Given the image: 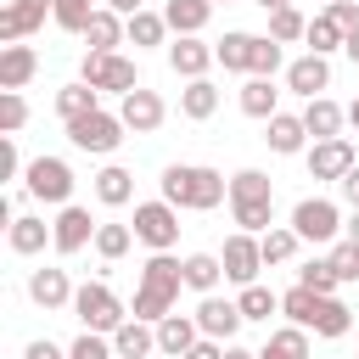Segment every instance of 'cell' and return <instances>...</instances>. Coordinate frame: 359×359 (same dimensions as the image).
<instances>
[{
    "label": "cell",
    "mask_w": 359,
    "mask_h": 359,
    "mask_svg": "<svg viewBox=\"0 0 359 359\" xmlns=\"http://www.w3.org/2000/svg\"><path fill=\"white\" fill-rule=\"evenodd\" d=\"M22 359H67V348H56L50 337H34V342L22 348Z\"/></svg>",
    "instance_id": "51"
},
{
    "label": "cell",
    "mask_w": 359,
    "mask_h": 359,
    "mask_svg": "<svg viewBox=\"0 0 359 359\" xmlns=\"http://www.w3.org/2000/svg\"><path fill=\"white\" fill-rule=\"evenodd\" d=\"M219 280H224V264H219V252H191V258H185V286H191L196 297L219 292Z\"/></svg>",
    "instance_id": "30"
},
{
    "label": "cell",
    "mask_w": 359,
    "mask_h": 359,
    "mask_svg": "<svg viewBox=\"0 0 359 359\" xmlns=\"http://www.w3.org/2000/svg\"><path fill=\"white\" fill-rule=\"evenodd\" d=\"M135 241L151 247V252H174V241H180V208L168 196L135 202Z\"/></svg>",
    "instance_id": "6"
},
{
    "label": "cell",
    "mask_w": 359,
    "mask_h": 359,
    "mask_svg": "<svg viewBox=\"0 0 359 359\" xmlns=\"http://www.w3.org/2000/svg\"><path fill=\"white\" fill-rule=\"evenodd\" d=\"M95 107H101V90L84 84V79L56 90V118H62V123H73V118H84V112H95Z\"/></svg>",
    "instance_id": "29"
},
{
    "label": "cell",
    "mask_w": 359,
    "mask_h": 359,
    "mask_svg": "<svg viewBox=\"0 0 359 359\" xmlns=\"http://www.w3.org/2000/svg\"><path fill=\"white\" fill-rule=\"evenodd\" d=\"M39 73V56H34V45H0V90H22L28 79Z\"/></svg>",
    "instance_id": "22"
},
{
    "label": "cell",
    "mask_w": 359,
    "mask_h": 359,
    "mask_svg": "<svg viewBox=\"0 0 359 359\" xmlns=\"http://www.w3.org/2000/svg\"><path fill=\"white\" fill-rule=\"evenodd\" d=\"M309 331H314V337H348V331H353V309L331 292V297L320 303V314H314V325H309Z\"/></svg>",
    "instance_id": "36"
},
{
    "label": "cell",
    "mask_w": 359,
    "mask_h": 359,
    "mask_svg": "<svg viewBox=\"0 0 359 359\" xmlns=\"http://www.w3.org/2000/svg\"><path fill=\"white\" fill-rule=\"evenodd\" d=\"M309 34V17L297 11V6H275L269 11V39H280V45H297Z\"/></svg>",
    "instance_id": "38"
},
{
    "label": "cell",
    "mask_w": 359,
    "mask_h": 359,
    "mask_svg": "<svg viewBox=\"0 0 359 359\" xmlns=\"http://www.w3.org/2000/svg\"><path fill=\"white\" fill-rule=\"evenodd\" d=\"M73 280H67V269H56V264H39V269H28V297L45 309V314H56V309H73Z\"/></svg>",
    "instance_id": "14"
},
{
    "label": "cell",
    "mask_w": 359,
    "mask_h": 359,
    "mask_svg": "<svg viewBox=\"0 0 359 359\" xmlns=\"http://www.w3.org/2000/svg\"><path fill=\"white\" fill-rule=\"evenodd\" d=\"M337 191H342V202H348V208H359V163L342 174V185H337Z\"/></svg>",
    "instance_id": "53"
},
{
    "label": "cell",
    "mask_w": 359,
    "mask_h": 359,
    "mask_svg": "<svg viewBox=\"0 0 359 359\" xmlns=\"http://www.w3.org/2000/svg\"><path fill=\"white\" fill-rule=\"evenodd\" d=\"M264 140H269L275 157H303V151H309V123H303V112H275V118L264 123Z\"/></svg>",
    "instance_id": "17"
},
{
    "label": "cell",
    "mask_w": 359,
    "mask_h": 359,
    "mask_svg": "<svg viewBox=\"0 0 359 359\" xmlns=\"http://www.w3.org/2000/svg\"><path fill=\"white\" fill-rule=\"evenodd\" d=\"M286 90H292V95H303V101L325 95V90H331V56L303 50L297 62H286Z\"/></svg>",
    "instance_id": "15"
},
{
    "label": "cell",
    "mask_w": 359,
    "mask_h": 359,
    "mask_svg": "<svg viewBox=\"0 0 359 359\" xmlns=\"http://www.w3.org/2000/svg\"><path fill=\"white\" fill-rule=\"evenodd\" d=\"M73 314H79V325H84V331H101V337H112V331L129 320L123 297H118L107 280H84V286L73 292Z\"/></svg>",
    "instance_id": "3"
},
{
    "label": "cell",
    "mask_w": 359,
    "mask_h": 359,
    "mask_svg": "<svg viewBox=\"0 0 359 359\" xmlns=\"http://www.w3.org/2000/svg\"><path fill=\"white\" fill-rule=\"evenodd\" d=\"M303 163H309V180H325V185H342V174L353 168V146L337 135V140H309V151H303Z\"/></svg>",
    "instance_id": "12"
},
{
    "label": "cell",
    "mask_w": 359,
    "mask_h": 359,
    "mask_svg": "<svg viewBox=\"0 0 359 359\" xmlns=\"http://www.w3.org/2000/svg\"><path fill=\"white\" fill-rule=\"evenodd\" d=\"M258 359H309V331L303 325H275L269 342L258 348Z\"/></svg>",
    "instance_id": "33"
},
{
    "label": "cell",
    "mask_w": 359,
    "mask_h": 359,
    "mask_svg": "<svg viewBox=\"0 0 359 359\" xmlns=\"http://www.w3.org/2000/svg\"><path fill=\"white\" fill-rule=\"evenodd\" d=\"M196 325H202V337L236 342V331L247 325V314H241V303H236V297H219V292H208V297L196 303Z\"/></svg>",
    "instance_id": "13"
},
{
    "label": "cell",
    "mask_w": 359,
    "mask_h": 359,
    "mask_svg": "<svg viewBox=\"0 0 359 359\" xmlns=\"http://www.w3.org/2000/svg\"><path fill=\"white\" fill-rule=\"evenodd\" d=\"M230 219H236V230H252V236H264L275 224V185L264 168L230 174Z\"/></svg>",
    "instance_id": "2"
},
{
    "label": "cell",
    "mask_w": 359,
    "mask_h": 359,
    "mask_svg": "<svg viewBox=\"0 0 359 359\" xmlns=\"http://www.w3.org/2000/svg\"><path fill=\"white\" fill-rule=\"evenodd\" d=\"M342 39H348V28H342L331 11H314V17H309V34H303V45H309L314 56H331V50H342Z\"/></svg>",
    "instance_id": "27"
},
{
    "label": "cell",
    "mask_w": 359,
    "mask_h": 359,
    "mask_svg": "<svg viewBox=\"0 0 359 359\" xmlns=\"http://www.w3.org/2000/svg\"><path fill=\"white\" fill-rule=\"evenodd\" d=\"M163 17H168V28H174V34H202V28H208V17H213V0H168V6H163Z\"/></svg>",
    "instance_id": "32"
},
{
    "label": "cell",
    "mask_w": 359,
    "mask_h": 359,
    "mask_svg": "<svg viewBox=\"0 0 359 359\" xmlns=\"http://www.w3.org/2000/svg\"><path fill=\"white\" fill-rule=\"evenodd\" d=\"M174 303H180L174 292H163V286H146V280H140V286H135V303H129V314L157 325V320H168V314H174Z\"/></svg>",
    "instance_id": "34"
},
{
    "label": "cell",
    "mask_w": 359,
    "mask_h": 359,
    "mask_svg": "<svg viewBox=\"0 0 359 359\" xmlns=\"http://www.w3.org/2000/svg\"><path fill=\"white\" fill-rule=\"evenodd\" d=\"M56 230L39 219V213H17L11 224H6V247L17 252V258H34V252H45V241H50Z\"/></svg>",
    "instance_id": "20"
},
{
    "label": "cell",
    "mask_w": 359,
    "mask_h": 359,
    "mask_svg": "<svg viewBox=\"0 0 359 359\" xmlns=\"http://www.w3.org/2000/svg\"><path fill=\"white\" fill-rule=\"evenodd\" d=\"M185 359H224V342H219V337H202V342H196Z\"/></svg>",
    "instance_id": "52"
},
{
    "label": "cell",
    "mask_w": 359,
    "mask_h": 359,
    "mask_svg": "<svg viewBox=\"0 0 359 359\" xmlns=\"http://www.w3.org/2000/svg\"><path fill=\"white\" fill-rule=\"evenodd\" d=\"M123 135H129V123H123L118 112H107V107H95V112H84V118L67 123V140H73L79 151H90V157H112V151L123 146Z\"/></svg>",
    "instance_id": "4"
},
{
    "label": "cell",
    "mask_w": 359,
    "mask_h": 359,
    "mask_svg": "<svg viewBox=\"0 0 359 359\" xmlns=\"http://www.w3.org/2000/svg\"><path fill=\"white\" fill-rule=\"evenodd\" d=\"M224 359H258V348H241V342H224Z\"/></svg>",
    "instance_id": "55"
},
{
    "label": "cell",
    "mask_w": 359,
    "mask_h": 359,
    "mask_svg": "<svg viewBox=\"0 0 359 359\" xmlns=\"http://www.w3.org/2000/svg\"><path fill=\"white\" fill-rule=\"evenodd\" d=\"M168 34H174V28H168L163 11H135V17H129V45H135V50H151V45H163Z\"/></svg>",
    "instance_id": "35"
},
{
    "label": "cell",
    "mask_w": 359,
    "mask_h": 359,
    "mask_svg": "<svg viewBox=\"0 0 359 359\" xmlns=\"http://www.w3.org/2000/svg\"><path fill=\"white\" fill-rule=\"evenodd\" d=\"M196 342H202V325H196V314H168V320H157V353H168V359H185Z\"/></svg>",
    "instance_id": "19"
},
{
    "label": "cell",
    "mask_w": 359,
    "mask_h": 359,
    "mask_svg": "<svg viewBox=\"0 0 359 359\" xmlns=\"http://www.w3.org/2000/svg\"><path fill=\"white\" fill-rule=\"evenodd\" d=\"M297 280H303V286H314V292H325V297L342 286V280H337V269H331V258H309V264L297 269Z\"/></svg>",
    "instance_id": "45"
},
{
    "label": "cell",
    "mask_w": 359,
    "mask_h": 359,
    "mask_svg": "<svg viewBox=\"0 0 359 359\" xmlns=\"http://www.w3.org/2000/svg\"><path fill=\"white\" fill-rule=\"evenodd\" d=\"M79 79H84V84H95L101 95H129V90L140 84V73H135V62H129L123 50H84Z\"/></svg>",
    "instance_id": "5"
},
{
    "label": "cell",
    "mask_w": 359,
    "mask_h": 359,
    "mask_svg": "<svg viewBox=\"0 0 359 359\" xmlns=\"http://www.w3.org/2000/svg\"><path fill=\"white\" fill-rule=\"evenodd\" d=\"M219 264H224V280H236V286H252V280H258V269H269V264H264V247H258V236H252V230L224 236Z\"/></svg>",
    "instance_id": "10"
},
{
    "label": "cell",
    "mask_w": 359,
    "mask_h": 359,
    "mask_svg": "<svg viewBox=\"0 0 359 359\" xmlns=\"http://www.w3.org/2000/svg\"><path fill=\"white\" fill-rule=\"evenodd\" d=\"M50 247H56V258H73V252H84V247H95V219H90V208H79V202H67V208H56V219H50Z\"/></svg>",
    "instance_id": "9"
},
{
    "label": "cell",
    "mask_w": 359,
    "mask_h": 359,
    "mask_svg": "<svg viewBox=\"0 0 359 359\" xmlns=\"http://www.w3.org/2000/svg\"><path fill=\"white\" fill-rule=\"evenodd\" d=\"M342 236H348V241H359V208H353V213L342 219Z\"/></svg>",
    "instance_id": "57"
},
{
    "label": "cell",
    "mask_w": 359,
    "mask_h": 359,
    "mask_svg": "<svg viewBox=\"0 0 359 359\" xmlns=\"http://www.w3.org/2000/svg\"><path fill=\"white\" fill-rule=\"evenodd\" d=\"M118 118L129 123V135H157V129H163V118H168V101H163L157 90L135 84L129 95H118Z\"/></svg>",
    "instance_id": "11"
},
{
    "label": "cell",
    "mask_w": 359,
    "mask_h": 359,
    "mask_svg": "<svg viewBox=\"0 0 359 359\" xmlns=\"http://www.w3.org/2000/svg\"><path fill=\"white\" fill-rule=\"evenodd\" d=\"M342 56H348V62H353V67H359V28H353V34H348V39H342Z\"/></svg>",
    "instance_id": "56"
},
{
    "label": "cell",
    "mask_w": 359,
    "mask_h": 359,
    "mask_svg": "<svg viewBox=\"0 0 359 359\" xmlns=\"http://www.w3.org/2000/svg\"><path fill=\"white\" fill-rule=\"evenodd\" d=\"M320 303H325V292H314V286H303V280H297L292 292H280V314H286L292 325H303V331L314 325V314H320Z\"/></svg>",
    "instance_id": "31"
},
{
    "label": "cell",
    "mask_w": 359,
    "mask_h": 359,
    "mask_svg": "<svg viewBox=\"0 0 359 359\" xmlns=\"http://www.w3.org/2000/svg\"><path fill=\"white\" fill-rule=\"evenodd\" d=\"M292 230H297L303 241H320V247H331V241L342 236V208H337L331 196H303V202L292 208Z\"/></svg>",
    "instance_id": "8"
},
{
    "label": "cell",
    "mask_w": 359,
    "mask_h": 359,
    "mask_svg": "<svg viewBox=\"0 0 359 359\" xmlns=\"http://www.w3.org/2000/svg\"><path fill=\"white\" fill-rule=\"evenodd\" d=\"M280 62H286V50H280V39H269V34H258V39H252V67H247V73H258V79H275V73H280Z\"/></svg>",
    "instance_id": "41"
},
{
    "label": "cell",
    "mask_w": 359,
    "mask_h": 359,
    "mask_svg": "<svg viewBox=\"0 0 359 359\" xmlns=\"http://www.w3.org/2000/svg\"><path fill=\"white\" fill-rule=\"evenodd\" d=\"M163 196L180 208V213H208L219 202H230V180L208 163H168L163 168Z\"/></svg>",
    "instance_id": "1"
},
{
    "label": "cell",
    "mask_w": 359,
    "mask_h": 359,
    "mask_svg": "<svg viewBox=\"0 0 359 359\" xmlns=\"http://www.w3.org/2000/svg\"><path fill=\"white\" fill-rule=\"evenodd\" d=\"M90 17H95V6H90V0H56V17H50V22H56V28H67V34H84V22H90Z\"/></svg>",
    "instance_id": "46"
},
{
    "label": "cell",
    "mask_w": 359,
    "mask_h": 359,
    "mask_svg": "<svg viewBox=\"0 0 359 359\" xmlns=\"http://www.w3.org/2000/svg\"><path fill=\"white\" fill-rule=\"evenodd\" d=\"M129 247H135V224H112V219H107V224L95 230V252H101L107 264H118Z\"/></svg>",
    "instance_id": "39"
},
{
    "label": "cell",
    "mask_w": 359,
    "mask_h": 359,
    "mask_svg": "<svg viewBox=\"0 0 359 359\" xmlns=\"http://www.w3.org/2000/svg\"><path fill=\"white\" fill-rule=\"evenodd\" d=\"M17 39H28V28H22V17H17V6L6 0V6H0V45H17Z\"/></svg>",
    "instance_id": "49"
},
{
    "label": "cell",
    "mask_w": 359,
    "mask_h": 359,
    "mask_svg": "<svg viewBox=\"0 0 359 359\" xmlns=\"http://www.w3.org/2000/svg\"><path fill=\"white\" fill-rule=\"evenodd\" d=\"M129 196H135V174H129L123 163H107V168L95 174V202H101V208H123Z\"/></svg>",
    "instance_id": "26"
},
{
    "label": "cell",
    "mask_w": 359,
    "mask_h": 359,
    "mask_svg": "<svg viewBox=\"0 0 359 359\" xmlns=\"http://www.w3.org/2000/svg\"><path fill=\"white\" fill-rule=\"evenodd\" d=\"M325 6H331V0H325Z\"/></svg>",
    "instance_id": "61"
},
{
    "label": "cell",
    "mask_w": 359,
    "mask_h": 359,
    "mask_svg": "<svg viewBox=\"0 0 359 359\" xmlns=\"http://www.w3.org/2000/svg\"><path fill=\"white\" fill-rule=\"evenodd\" d=\"M252 6H264V11H275V6H292V0H252Z\"/></svg>",
    "instance_id": "58"
},
{
    "label": "cell",
    "mask_w": 359,
    "mask_h": 359,
    "mask_svg": "<svg viewBox=\"0 0 359 359\" xmlns=\"http://www.w3.org/2000/svg\"><path fill=\"white\" fill-rule=\"evenodd\" d=\"M241 112H247V118H258V123H269V118L280 112V90H275V79L247 73V84H241Z\"/></svg>",
    "instance_id": "24"
},
{
    "label": "cell",
    "mask_w": 359,
    "mask_h": 359,
    "mask_svg": "<svg viewBox=\"0 0 359 359\" xmlns=\"http://www.w3.org/2000/svg\"><path fill=\"white\" fill-rule=\"evenodd\" d=\"M28 163H22V151H17V135H0V180H17Z\"/></svg>",
    "instance_id": "48"
},
{
    "label": "cell",
    "mask_w": 359,
    "mask_h": 359,
    "mask_svg": "<svg viewBox=\"0 0 359 359\" xmlns=\"http://www.w3.org/2000/svg\"><path fill=\"white\" fill-rule=\"evenodd\" d=\"M11 6H17V17H22V28H28V34H34L45 17H56V0H11Z\"/></svg>",
    "instance_id": "47"
},
{
    "label": "cell",
    "mask_w": 359,
    "mask_h": 359,
    "mask_svg": "<svg viewBox=\"0 0 359 359\" xmlns=\"http://www.w3.org/2000/svg\"><path fill=\"white\" fill-rule=\"evenodd\" d=\"M303 123H309V140H337L348 123V107H337L331 95H314V101H303Z\"/></svg>",
    "instance_id": "21"
},
{
    "label": "cell",
    "mask_w": 359,
    "mask_h": 359,
    "mask_svg": "<svg viewBox=\"0 0 359 359\" xmlns=\"http://www.w3.org/2000/svg\"><path fill=\"white\" fill-rule=\"evenodd\" d=\"M258 247H264V264H286V258H297L303 236H297L292 224H269V230L258 236Z\"/></svg>",
    "instance_id": "37"
},
{
    "label": "cell",
    "mask_w": 359,
    "mask_h": 359,
    "mask_svg": "<svg viewBox=\"0 0 359 359\" xmlns=\"http://www.w3.org/2000/svg\"><path fill=\"white\" fill-rule=\"evenodd\" d=\"M213 6H219V0H213ZM224 6H236V0H224Z\"/></svg>",
    "instance_id": "60"
},
{
    "label": "cell",
    "mask_w": 359,
    "mask_h": 359,
    "mask_svg": "<svg viewBox=\"0 0 359 359\" xmlns=\"http://www.w3.org/2000/svg\"><path fill=\"white\" fill-rule=\"evenodd\" d=\"M213 112H219V84H213V79H185V90H180V118L202 123V118H213Z\"/></svg>",
    "instance_id": "25"
},
{
    "label": "cell",
    "mask_w": 359,
    "mask_h": 359,
    "mask_svg": "<svg viewBox=\"0 0 359 359\" xmlns=\"http://www.w3.org/2000/svg\"><path fill=\"white\" fill-rule=\"evenodd\" d=\"M28 123V101H22V90H0V135H17Z\"/></svg>",
    "instance_id": "44"
},
{
    "label": "cell",
    "mask_w": 359,
    "mask_h": 359,
    "mask_svg": "<svg viewBox=\"0 0 359 359\" xmlns=\"http://www.w3.org/2000/svg\"><path fill=\"white\" fill-rule=\"evenodd\" d=\"M22 191H28L34 202L67 208V202H73V168H67L62 157H34V163L22 168Z\"/></svg>",
    "instance_id": "7"
},
{
    "label": "cell",
    "mask_w": 359,
    "mask_h": 359,
    "mask_svg": "<svg viewBox=\"0 0 359 359\" xmlns=\"http://www.w3.org/2000/svg\"><path fill=\"white\" fill-rule=\"evenodd\" d=\"M79 39H84L90 50H118V45H129V17L112 11V6H95V17L84 22Z\"/></svg>",
    "instance_id": "18"
},
{
    "label": "cell",
    "mask_w": 359,
    "mask_h": 359,
    "mask_svg": "<svg viewBox=\"0 0 359 359\" xmlns=\"http://www.w3.org/2000/svg\"><path fill=\"white\" fill-rule=\"evenodd\" d=\"M325 258H331V269H337V280H342V286H348V280H359V241H348V236H337Z\"/></svg>",
    "instance_id": "42"
},
{
    "label": "cell",
    "mask_w": 359,
    "mask_h": 359,
    "mask_svg": "<svg viewBox=\"0 0 359 359\" xmlns=\"http://www.w3.org/2000/svg\"><path fill=\"white\" fill-rule=\"evenodd\" d=\"M67 359H118V348H112V337H101V331H79L73 348H67Z\"/></svg>",
    "instance_id": "43"
},
{
    "label": "cell",
    "mask_w": 359,
    "mask_h": 359,
    "mask_svg": "<svg viewBox=\"0 0 359 359\" xmlns=\"http://www.w3.org/2000/svg\"><path fill=\"white\" fill-rule=\"evenodd\" d=\"M213 62H219V56H213V45H208L202 34H174V45H168V67H174L180 79H208Z\"/></svg>",
    "instance_id": "16"
},
{
    "label": "cell",
    "mask_w": 359,
    "mask_h": 359,
    "mask_svg": "<svg viewBox=\"0 0 359 359\" xmlns=\"http://www.w3.org/2000/svg\"><path fill=\"white\" fill-rule=\"evenodd\" d=\"M101 6H112V11H123V17H135V11H146V0H101Z\"/></svg>",
    "instance_id": "54"
},
{
    "label": "cell",
    "mask_w": 359,
    "mask_h": 359,
    "mask_svg": "<svg viewBox=\"0 0 359 359\" xmlns=\"http://www.w3.org/2000/svg\"><path fill=\"white\" fill-rule=\"evenodd\" d=\"M112 348H118V359H146V353H157V325L129 314V320L112 331Z\"/></svg>",
    "instance_id": "23"
},
{
    "label": "cell",
    "mask_w": 359,
    "mask_h": 359,
    "mask_svg": "<svg viewBox=\"0 0 359 359\" xmlns=\"http://www.w3.org/2000/svg\"><path fill=\"white\" fill-rule=\"evenodd\" d=\"M325 11H331V17H337V22H342V28H348V34H353V28H359V0H331V6H325Z\"/></svg>",
    "instance_id": "50"
},
{
    "label": "cell",
    "mask_w": 359,
    "mask_h": 359,
    "mask_svg": "<svg viewBox=\"0 0 359 359\" xmlns=\"http://www.w3.org/2000/svg\"><path fill=\"white\" fill-rule=\"evenodd\" d=\"M252 39H258V34H247V28H230V34L213 45L219 67H224V73H247V67H252Z\"/></svg>",
    "instance_id": "28"
},
{
    "label": "cell",
    "mask_w": 359,
    "mask_h": 359,
    "mask_svg": "<svg viewBox=\"0 0 359 359\" xmlns=\"http://www.w3.org/2000/svg\"><path fill=\"white\" fill-rule=\"evenodd\" d=\"M236 303H241V314H247V320H269V314H280V292H269L264 280L241 286V297H236Z\"/></svg>",
    "instance_id": "40"
},
{
    "label": "cell",
    "mask_w": 359,
    "mask_h": 359,
    "mask_svg": "<svg viewBox=\"0 0 359 359\" xmlns=\"http://www.w3.org/2000/svg\"><path fill=\"white\" fill-rule=\"evenodd\" d=\"M348 123H353V129H359V95H353V107H348Z\"/></svg>",
    "instance_id": "59"
}]
</instances>
